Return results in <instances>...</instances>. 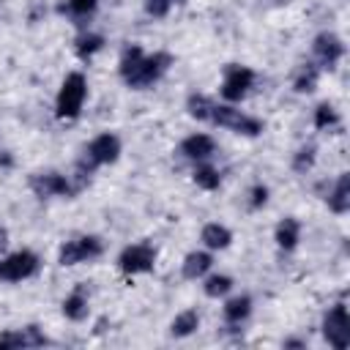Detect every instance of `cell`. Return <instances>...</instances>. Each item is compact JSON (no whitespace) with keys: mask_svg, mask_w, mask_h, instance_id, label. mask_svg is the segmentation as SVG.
I'll return each instance as SVG.
<instances>
[{"mask_svg":"<svg viewBox=\"0 0 350 350\" xmlns=\"http://www.w3.org/2000/svg\"><path fill=\"white\" fill-rule=\"evenodd\" d=\"M85 98H88V79L82 71H71L66 74L60 90H57V98H55V115L60 120H74L79 118L82 107H85Z\"/></svg>","mask_w":350,"mask_h":350,"instance_id":"cell-1","label":"cell"},{"mask_svg":"<svg viewBox=\"0 0 350 350\" xmlns=\"http://www.w3.org/2000/svg\"><path fill=\"white\" fill-rule=\"evenodd\" d=\"M211 123L219 126V129H227V131H235V134H243V137H257L262 134L265 123L254 115H246L241 112L235 104H213V112H211Z\"/></svg>","mask_w":350,"mask_h":350,"instance_id":"cell-2","label":"cell"},{"mask_svg":"<svg viewBox=\"0 0 350 350\" xmlns=\"http://www.w3.org/2000/svg\"><path fill=\"white\" fill-rule=\"evenodd\" d=\"M101 254H104V241L98 235H79V238H71L60 246L57 262L63 268H71V265H79V262H93Z\"/></svg>","mask_w":350,"mask_h":350,"instance_id":"cell-3","label":"cell"},{"mask_svg":"<svg viewBox=\"0 0 350 350\" xmlns=\"http://www.w3.org/2000/svg\"><path fill=\"white\" fill-rule=\"evenodd\" d=\"M38 268H41V260L36 252H30V249L11 252V254L0 257V282H8V284L25 282V279L36 276Z\"/></svg>","mask_w":350,"mask_h":350,"instance_id":"cell-4","label":"cell"},{"mask_svg":"<svg viewBox=\"0 0 350 350\" xmlns=\"http://www.w3.org/2000/svg\"><path fill=\"white\" fill-rule=\"evenodd\" d=\"M170 66H172V55H170V52H153V55H145L142 63L137 66V71L126 79V85L134 88V90L153 88V85L167 74Z\"/></svg>","mask_w":350,"mask_h":350,"instance_id":"cell-5","label":"cell"},{"mask_svg":"<svg viewBox=\"0 0 350 350\" xmlns=\"http://www.w3.org/2000/svg\"><path fill=\"white\" fill-rule=\"evenodd\" d=\"M323 339L334 350H345L350 345V314H347V304L345 301L334 304L325 312V317H323Z\"/></svg>","mask_w":350,"mask_h":350,"instance_id":"cell-6","label":"cell"},{"mask_svg":"<svg viewBox=\"0 0 350 350\" xmlns=\"http://www.w3.org/2000/svg\"><path fill=\"white\" fill-rule=\"evenodd\" d=\"M254 85V71L249 66H238V63H230L224 68V77H221V98L227 104H238L246 98V93L252 90Z\"/></svg>","mask_w":350,"mask_h":350,"instance_id":"cell-7","label":"cell"},{"mask_svg":"<svg viewBox=\"0 0 350 350\" xmlns=\"http://www.w3.org/2000/svg\"><path fill=\"white\" fill-rule=\"evenodd\" d=\"M156 265V249L150 243H129L120 254H118V268L126 276H139V273H150Z\"/></svg>","mask_w":350,"mask_h":350,"instance_id":"cell-8","label":"cell"},{"mask_svg":"<svg viewBox=\"0 0 350 350\" xmlns=\"http://www.w3.org/2000/svg\"><path fill=\"white\" fill-rule=\"evenodd\" d=\"M30 189L38 200H46V197H77L68 175H60V172H36L30 175Z\"/></svg>","mask_w":350,"mask_h":350,"instance_id":"cell-9","label":"cell"},{"mask_svg":"<svg viewBox=\"0 0 350 350\" xmlns=\"http://www.w3.org/2000/svg\"><path fill=\"white\" fill-rule=\"evenodd\" d=\"M312 55H314V66L323 71V68H334L342 57H345V44L336 33L325 30L320 36H314L312 41Z\"/></svg>","mask_w":350,"mask_h":350,"instance_id":"cell-10","label":"cell"},{"mask_svg":"<svg viewBox=\"0 0 350 350\" xmlns=\"http://www.w3.org/2000/svg\"><path fill=\"white\" fill-rule=\"evenodd\" d=\"M96 170L98 167H104V164H112V161H118V156H120V139L115 137V134H98V137H93L90 142H88V148H85V153H82Z\"/></svg>","mask_w":350,"mask_h":350,"instance_id":"cell-11","label":"cell"},{"mask_svg":"<svg viewBox=\"0 0 350 350\" xmlns=\"http://www.w3.org/2000/svg\"><path fill=\"white\" fill-rule=\"evenodd\" d=\"M178 153L183 156V159H189V161H208L213 153H216V142H213V137L211 134H202V131H197V134H189L180 145H178Z\"/></svg>","mask_w":350,"mask_h":350,"instance_id":"cell-12","label":"cell"},{"mask_svg":"<svg viewBox=\"0 0 350 350\" xmlns=\"http://www.w3.org/2000/svg\"><path fill=\"white\" fill-rule=\"evenodd\" d=\"M63 317L66 320H71V323H82V320H88V314H90V301H88V293H85V287L82 284H77L66 298H63Z\"/></svg>","mask_w":350,"mask_h":350,"instance_id":"cell-13","label":"cell"},{"mask_svg":"<svg viewBox=\"0 0 350 350\" xmlns=\"http://www.w3.org/2000/svg\"><path fill=\"white\" fill-rule=\"evenodd\" d=\"M325 202H328V211L336 216H345L350 211V175L347 172H339L331 191L325 194Z\"/></svg>","mask_w":350,"mask_h":350,"instance_id":"cell-14","label":"cell"},{"mask_svg":"<svg viewBox=\"0 0 350 350\" xmlns=\"http://www.w3.org/2000/svg\"><path fill=\"white\" fill-rule=\"evenodd\" d=\"M211 268H213L211 252H189V254L183 257V262H180V273H183V279H189V282L202 279Z\"/></svg>","mask_w":350,"mask_h":350,"instance_id":"cell-15","label":"cell"},{"mask_svg":"<svg viewBox=\"0 0 350 350\" xmlns=\"http://www.w3.org/2000/svg\"><path fill=\"white\" fill-rule=\"evenodd\" d=\"M200 241H202V246H205L208 252H221V249H227V246L232 243V232H230L224 224L211 221V224L202 227Z\"/></svg>","mask_w":350,"mask_h":350,"instance_id":"cell-16","label":"cell"},{"mask_svg":"<svg viewBox=\"0 0 350 350\" xmlns=\"http://www.w3.org/2000/svg\"><path fill=\"white\" fill-rule=\"evenodd\" d=\"M273 241H276V246H279V249L293 252V249L298 246V241H301V221H298V219H293V216L282 219V221L276 224Z\"/></svg>","mask_w":350,"mask_h":350,"instance_id":"cell-17","label":"cell"},{"mask_svg":"<svg viewBox=\"0 0 350 350\" xmlns=\"http://www.w3.org/2000/svg\"><path fill=\"white\" fill-rule=\"evenodd\" d=\"M249 314H252V298H249V295H232V298H227L224 306H221V317H224L230 325H241Z\"/></svg>","mask_w":350,"mask_h":350,"instance_id":"cell-18","label":"cell"},{"mask_svg":"<svg viewBox=\"0 0 350 350\" xmlns=\"http://www.w3.org/2000/svg\"><path fill=\"white\" fill-rule=\"evenodd\" d=\"M197 328H200V314H197V309H186V312L175 314V320L170 323V334H172L175 339H186V336H191Z\"/></svg>","mask_w":350,"mask_h":350,"instance_id":"cell-19","label":"cell"},{"mask_svg":"<svg viewBox=\"0 0 350 350\" xmlns=\"http://www.w3.org/2000/svg\"><path fill=\"white\" fill-rule=\"evenodd\" d=\"M142 57H145V52H142V46H139V44H129V46H123L120 60H118V74H120V79H123V82L137 71V66L142 63Z\"/></svg>","mask_w":350,"mask_h":350,"instance_id":"cell-20","label":"cell"},{"mask_svg":"<svg viewBox=\"0 0 350 350\" xmlns=\"http://www.w3.org/2000/svg\"><path fill=\"white\" fill-rule=\"evenodd\" d=\"M191 180H194L202 191H216L219 183H221V175H219V170H216L213 164L197 161V167H194V172H191Z\"/></svg>","mask_w":350,"mask_h":350,"instance_id":"cell-21","label":"cell"},{"mask_svg":"<svg viewBox=\"0 0 350 350\" xmlns=\"http://www.w3.org/2000/svg\"><path fill=\"white\" fill-rule=\"evenodd\" d=\"M101 49H104V36H98V33H79L74 41V52L79 60H90Z\"/></svg>","mask_w":350,"mask_h":350,"instance_id":"cell-22","label":"cell"},{"mask_svg":"<svg viewBox=\"0 0 350 350\" xmlns=\"http://www.w3.org/2000/svg\"><path fill=\"white\" fill-rule=\"evenodd\" d=\"M213 98L202 96V93H191L186 98V112L194 118V120H202V123H211V112H213Z\"/></svg>","mask_w":350,"mask_h":350,"instance_id":"cell-23","label":"cell"},{"mask_svg":"<svg viewBox=\"0 0 350 350\" xmlns=\"http://www.w3.org/2000/svg\"><path fill=\"white\" fill-rule=\"evenodd\" d=\"M202 279H205L202 282V293L208 298H224L232 290V276H227V273H205Z\"/></svg>","mask_w":350,"mask_h":350,"instance_id":"cell-24","label":"cell"},{"mask_svg":"<svg viewBox=\"0 0 350 350\" xmlns=\"http://www.w3.org/2000/svg\"><path fill=\"white\" fill-rule=\"evenodd\" d=\"M317 79H320V68H317L314 63H306V66L298 71L293 88H295V93H312V90L317 88Z\"/></svg>","mask_w":350,"mask_h":350,"instance_id":"cell-25","label":"cell"},{"mask_svg":"<svg viewBox=\"0 0 350 350\" xmlns=\"http://www.w3.org/2000/svg\"><path fill=\"white\" fill-rule=\"evenodd\" d=\"M336 123H339V112L334 109V104H328V101L317 104V109H314V129L325 131V129H334Z\"/></svg>","mask_w":350,"mask_h":350,"instance_id":"cell-26","label":"cell"},{"mask_svg":"<svg viewBox=\"0 0 350 350\" xmlns=\"http://www.w3.org/2000/svg\"><path fill=\"white\" fill-rule=\"evenodd\" d=\"M314 159H317V148H314V145H304V148H298L295 156H293V172L306 175V172L314 167Z\"/></svg>","mask_w":350,"mask_h":350,"instance_id":"cell-27","label":"cell"},{"mask_svg":"<svg viewBox=\"0 0 350 350\" xmlns=\"http://www.w3.org/2000/svg\"><path fill=\"white\" fill-rule=\"evenodd\" d=\"M96 8H98V0H66L60 5V11H66L74 19H88V16H93Z\"/></svg>","mask_w":350,"mask_h":350,"instance_id":"cell-28","label":"cell"},{"mask_svg":"<svg viewBox=\"0 0 350 350\" xmlns=\"http://www.w3.org/2000/svg\"><path fill=\"white\" fill-rule=\"evenodd\" d=\"M22 334V347H41V345H49V339L38 331V325H25L19 328Z\"/></svg>","mask_w":350,"mask_h":350,"instance_id":"cell-29","label":"cell"},{"mask_svg":"<svg viewBox=\"0 0 350 350\" xmlns=\"http://www.w3.org/2000/svg\"><path fill=\"white\" fill-rule=\"evenodd\" d=\"M142 5H145V14L148 16L164 19L170 14V8H172V0H142Z\"/></svg>","mask_w":350,"mask_h":350,"instance_id":"cell-30","label":"cell"},{"mask_svg":"<svg viewBox=\"0 0 350 350\" xmlns=\"http://www.w3.org/2000/svg\"><path fill=\"white\" fill-rule=\"evenodd\" d=\"M265 202H268V189H265L262 183L252 186V191H249V208L257 211V208H262Z\"/></svg>","mask_w":350,"mask_h":350,"instance_id":"cell-31","label":"cell"},{"mask_svg":"<svg viewBox=\"0 0 350 350\" xmlns=\"http://www.w3.org/2000/svg\"><path fill=\"white\" fill-rule=\"evenodd\" d=\"M0 347H22V334H19V328L0 334Z\"/></svg>","mask_w":350,"mask_h":350,"instance_id":"cell-32","label":"cell"},{"mask_svg":"<svg viewBox=\"0 0 350 350\" xmlns=\"http://www.w3.org/2000/svg\"><path fill=\"white\" fill-rule=\"evenodd\" d=\"M5 246H8V230H5L3 224H0V252H3Z\"/></svg>","mask_w":350,"mask_h":350,"instance_id":"cell-33","label":"cell"},{"mask_svg":"<svg viewBox=\"0 0 350 350\" xmlns=\"http://www.w3.org/2000/svg\"><path fill=\"white\" fill-rule=\"evenodd\" d=\"M304 345H306V342H301V339H287V342H284V347H304Z\"/></svg>","mask_w":350,"mask_h":350,"instance_id":"cell-34","label":"cell"},{"mask_svg":"<svg viewBox=\"0 0 350 350\" xmlns=\"http://www.w3.org/2000/svg\"><path fill=\"white\" fill-rule=\"evenodd\" d=\"M172 3H180V5H183V3H186V0H172Z\"/></svg>","mask_w":350,"mask_h":350,"instance_id":"cell-35","label":"cell"}]
</instances>
